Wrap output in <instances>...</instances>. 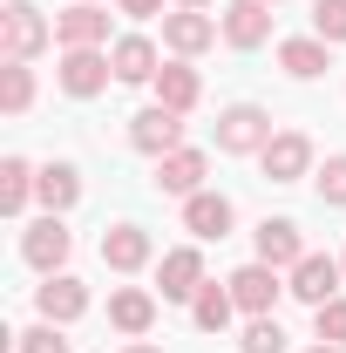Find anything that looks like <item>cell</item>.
Instances as JSON below:
<instances>
[{
    "label": "cell",
    "instance_id": "6da1fadb",
    "mask_svg": "<svg viewBox=\"0 0 346 353\" xmlns=\"http://www.w3.org/2000/svg\"><path fill=\"white\" fill-rule=\"evenodd\" d=\"M48 41H54V21L34 0H7L0 7V61H34Z\"/></svg>",
    "mask_w": 346,
    "mask_h": 353
},
{
    "label": "cell",
    "instance_id": "7a4b0ae2",
    "mask_svg": "<svg viewBox=\"0 0 346 353\" xmlns=\"http://www.w3.org/2000/svg\"><path fill=\"white\" fill-rule=\"evenodd\" d=\"M68 252H75V231H68V218H61V211H41V218L21 231V259L34 265L41 279H54V272L68 265Z\"/></svg>",
    "mask_w": 346,
    "mask_h": 353
},
{
    "label": "cell",
    "instance_id": "3957f363",
    "mask_svg": "<svg viewBox=\"0 0 346 353\" xmlns=\"http://www.w3.org/2000/svg\"><path fill=\"white\" fill-rule=\"evenodd\" d=\"M272 116H265L258 102H231V109H217V150L224 157H258L265 143H272Z\"/></svg>",
    "mask_w": 346,
    "mask_h": 353
},
{
    "label": "cell",
    "instance_id": "277c9868",
    "mask_svg": "<svg viewBox=\"0 0 346 353\" xmlns=\"http://www.w3.org/2000/svg\"><path fill=\"white\" fill-rule=\"evenodd\" d=\"M54 82L68 88L75 102H88V95H102V88L116 82V61H109L102 48H61V61H54Z\"/></svg>",
    "mask_w": 346,
    "mask_h": 353
},
{
    "label": "cell",
    "instance_id": "5b68a950",
    "mask_svg": "<svg viewBox=\"0 0 346 353\" xmlns=\"http://www.w3.org/2000/svg\"><path fill=\"white\" fill-rule=\"evenodd\" d=\"M130 150H143V157H170V150H183V116L163 109V102L136 109V116H130Z\"/></svg>",
    "mask_w": 346,
    "mask_h": 353
},
{
    "label": "cell",
    "instance_id": "8992f818",
    "mask_svg": "<svg viewBox=\"0 0 346 353\" xmlns=\"http://www.w3.org/2000/svg\"><path fill=\"white\" fill-rule=\"evenodd\" d=\"M258 170L272 176V183H299V176H312V136H305V130H278L258 150Z\"/></svg>",
    "mask_w": 346,
    "mask_h": 353
},
{
    "label": "cell",
    "instance_id": "52a82bcc",
    "mask_svg": "<svg viewBox=\"0 0 346 353\" xmlns=\"http://www.w3.org/2000/svg\"><path fill=\"white\" fill-rule=\"evenodd\" d=\"M340 279H346L340 259L305 252V259L292 265V279H285V292H292V299H305V306H326V299H340Z\"/></svg>",
    "mask_w": 346,
    "mask_h": 353
},
{
    "label": "cell",
    "instance_id": "ba28073f",
    "mask_svg": "<svg viewBox=\"0 0 346 353\" xmlns=\"http://www.w3.org/2000/svg\"><path fill=\"white\" fill-rule=\"evenodd\" d=\"M109 41V7L102 0H75L54 14V48H102Z\"/></svg>",
    "mask_w": 346,
    "mask_h": 353
},
{
    "label": "cell",
    "instance_id": "9c48e42d",
    "mask_svg": "<svg viewBox=\"0 0 346 353\" xmlns=\"http://www.w3.org/2000/svg\"><path fill=\"white\" fill-rule=\"evenodd\" d=\"M224 285H231L238 312H252V319H258V312H272V306H278V292H285V285H278V265H265V259L238 265V272H231Z\"/></svg>",
    "mask_w": 346,
    "mask_h": 353
},
{
    "label": "cell",
    "instance_id": "30bf717a",
    "mask_svg": "<svg viewBox=\"0 0 346 353\" xmlns=\"http://www.w3.org/2000/svg\"><path fill=\"white\" fill-rule=\"evenodd\" d=\"M224 28H217L204 7H176V14H163V48H170L176 61H190V54H204V48L217 41Z\"/></svg>",
    "mask_w": 346,
    "mask_h": 353
},
{
    "label": "cell",
    "instance_id": "8fae6325",
    "mask_svg": "<svg viewBox=\"0 0 346 353\" xmlns=\"http://www.w3.org/2000/svg\"><path fill=\"white\" fill-rule=\"evenodd\" d=\"M34 312L41 319H54V326H75L88 312V285L75 279V272H54V279H41L34 285Z\"/></svg>",
    "mask_w": 346,
    "mask_h": 353
},
{
    "label": "cell",
    "instance_id": "7c38bea8",
    "mask_svg": "<svg viewBox=\"0 0 346 353\" xmlns=\"http://www.w3.org/2000/svg\"><path fill=\"white\" fill-rule=\"evenodd\" d=\"M156 285H163V299L190 306V299L204 292V252H197V245H176V252H163V265H156Z\"/></svg>",
    "mask_w": 346,
    "mask_h": 353
},
{
    "label": "cell",
    "instance_id": "4fadbf2b",
    "mask_svg": "<svg viewBox=\"0 0 346 353\" xmlns=\"http://www.w3.org/2000/svg\"><path fill=\"white\" fill-rule=\"evenodd\" d=\"M217 28H224L231 48H265L272 41V7L265 0H231V7H217Z\"/></svg>",
    "mask_w": 346,
    "mask_h": 353
},
{
    "label": "cell",
    "instance_id": "5bb4252c",
    "mask_svg": "<svg viewBox=\"0 0 346 353\" xmlns=\"http://www.w3.org/2000/svg\"><path fill=\"white\" fill-rule=\"evenodd\" d=\"M204 170H211V157L183 143L170 157H156V190H163V197H197V190H204Z\"/></svg>",
    "mask_w": 346,
    "mask_h": 353
},
{
    "label": "cell",
    "instance_id": "9a60e30c",
    "mask_svg": "<svg viewBox=\"0 0 346 353\" xmlns=\"http://www.w3.org/2000/svg\"><path fill=\"white\" fill-rule=\"evenodd\" d=\"M231 224H238V204H231L224 190L183 197V231H190V238H231Z\"/></svg>",
    "mask_w": 346,
    "mask_h": 353
},
{
    "label": "cell",
    "instance_id": "2e32d148",
    "mask_svg": "<svg viewBox=\"0 0 346 353\" xmlns=\"http://www.w3.org/2000/svg\"><path fill=\"white\" fill-rule=\"evenodd\" d=\"M150 259H156V245H150L143 224H109V231H102V265H109V272H143Z\"/></svg>",
    "mask_w": 346,
    "mask_h": 353
},
{
    "label": "cell",
    "instance_id": "e0dca14e",
    "mask_svg": "<svg viewBox=\"0 0 346 353\" xmlns=\"http://www.w3.org/2000/svg\"><path fill=\"white\" fill-rule=\"evenodd\" d=\"M109 326L130 333V340H143V333L156 326V292H143V285H116V292H109Z\"/></svg>",
    "mask_w": 346,
    "mask_h": 353
},
{
    "label": "cell",
    "instance_id": "ac0fdd59",
    "mask_svg": "<svg viewBox=\"0 0 346 353\" xmlns=\"http://www.w3.org/2000/svg\"><path fill=\"white\" fill-rule=\"evenodd\" d=\"M109 61H116V82H156V68H163V54H156V41L150 34H123V41L109 48Z\"/></svg>",
    "mask_w": 346,
    "mask_h": 353
},
{
    "label": "cell",
    "instance_id": "d6986e66",
    "mask_svg": "<svg viewBox=\"0 0 346 353\" xmlns=\"http://www.w3.org/2000/svg\"><path fill=\"white\" fill-rule=\"evenodd\" d=\"M252 238H258V259L278 265V272H292V265L305 259V238H299V224H292V218H265Z\"/></svg>",
    "mask_w": 346,
    "mask_h": 353
},
{
    "label": "cell",
    "instance_id": "ffe728a7",
    "mask_svg": "<svg viewBox=\"0 0 346 353\" xmlns=\"http://www.w3.org/2000/svg\"><path fill=\"white\" fill-rule=\"evenodd\" d=\"M34 197H41L48 211H75L82 204V170L75 163H41L34 170Z\"/></svg>",
    "mask_w": 346,
    "mask_h": 353
},
{
    "label": "cell",
    "instance_id": "44dd1931",
    "mask_svg": "<svg viewBox=\"0 0 346 353\" xmlns=\"http://www.w3.org/2000/svg\"><path fill=\"white\" fill-rule=\"evenodd\" d=\"M197 95H204V82H197V68H190V61H163V68H156V102H163V109L190 116V109H197Z\"/></svg>",
    "mask_w": 346,
    "mask_h": 353
},
{
    "label": "cell",
    "instance_id": "7402d4cb",
    "mask_svg": "<svg viewBox=\"0 0 346 353\" xmlns=\"http://www.w3.org/2000/svg\"><path fill=\"white\" fill-rule=\"evenodd\" d=\"M326 48H333V41H319V34L278 41V68H285L292 82H312V75H326V68H333V61H326Z\"/></svg>",
    "mask_w": 346,
    "mask_h": 353
},
{
    "label": "cell",
    "instance_id": "603a6c76",
    "mask_svg": "<svg viewBox=\"0 0 346 353\" xmlns=\"http://www.w3.org/2000/svg\"><path fill=\"white\" fill-rule=\"evenodd\" d=\"M231 312H238L231 285H211V279H204V292L190 299V319H197V333H224V326H231Z\"/></svg>",
    "mask_w": 346,
    "mask_h": 353
},
{
    "label": "cell",
    "instance_id": "cb8c5ba5",
    "mask_svg": "<svg viewBox=\"0 0 346 353\" xmlns=\"http://www.w3.org/2000/svg\"><path fill=\"white\" fill-rule=\"evenodd\" d=\"M28 197H34V163H28V157H7V163H0V211L21 218Z\"/></svg>",
    "mask_w": 346,
    "mask_h": 353
},
{
    "label": "cell",
    "instance_id": "d4e9b609",
    "mask_svg": "<svg viewBox=\"0 0 346 353\" xmlns=\"http://www.w3.org/2000/svg\"><path fill=\"white\" fill-rule=\"evenodd\" d=\"M0 109L7 116H28L34 109V68L28 61H0Z\"/></svg>",
    "mask_w": 346,
    "mask_h": 353
},
{
    "label": "cell",
    "instance_id": "484cf974",
    "mask_svg": "<svg viewBox=\"0 0 346 353\" xmlns=\"http://www.w3.org/2000/svg\"><path fill=\"white\" fill-rule=\"evenodd\" d=\"M238 353H285V326H278L272 312H258V319L245 326V340H238Z\"/></svg>",
    "mask_w": 346,
    "mask_h": 353
},
{
    "label": "cell",
    "instance_id": "4316f807",
    "mask_svg": "<svg viewBox=\"0 0 346 353\" xmlns=\"http://www.w3.org/2000/svg\"><path fill=\"white\" fill-rule=\"evenodd\" d=\"M312 190H319V204H340L346 211V157H326V163L312 170Z\"/></svg>",
    "mask_w": 346,
    "mask_h": 353
},
{
    "label": "cell",
    "instance_id": "83f0119b",
    "mask_svg": "<svg viewBox=\"0 0 346 353\" xmlns=\"http://www.w3.org/2000/svg\"><path fill=\"white\" fill-rule=\"evenodd\" d=\"M14 347H21V353H68V333H61L54 319H41V326H28V333H14Z\"/></svg>",
    "mask_w": 346,
    "mask_h": 353
},
{
    "label": "cell",
    "instance_id": "f1b7e54d",
    "mask_svg": "<svg viewBox=\"0 0 346 353\" xmlns=\"http://www.w3.org/2000/svg\"><path fill=\"white\" fill-rule=\"evenodd\" d=\"M312 34L319 41H346V0H312Z\"/></svg>",
    "mask_w": 346,
    "mask_h": 353
},
{
    "label": "cell",
    "instance_id": "f546056e",
    "mask_svg": "<svg viewBox=\"0 0 346 353\" xmlns=\"http://www.w3.org/2000/svg\"><path fill=\"white\" fill-rule=\"evenodd\" d=\"M312 326H319V340H326V347H346V299L312 306Z\"/></svg>",
    "mask_w": 346,
    "mask_h": 353
},
{
    "label": "cell",
    "instance_id": "4dcf8cb0",
    "mask_svg": "<svg viewBox=\"0 0 346 353\" xmlns=\"http://www.w3.org/2000/svg\"><path fill=\"white\" fill-rule=\"evenodd\" d=\"M116 7H123L130 21H156V14H163V0H116Z\"/></svg>",
    "mask_w": 346,
    "mask_h": 353
},
{
    "label": "cell",
    "instance_id": "1f68e13d",
    "mask_svg": "<svg viewBox=\"0 0 346 353\" xmlns=\"http://www.w3.org/2000/svg\"><path fill=\"white\" fill-rule=\"evenodd\" d=\"M123 353H163V347H150V340H130V347H123Z\"/></svg>",
    "mask_w": 346,
    "mask_h": 353
},
{
    "label": "cell",
    "instance_id": "d6a6232c",
    "mask_svg": "<svg viewBox=\"0 0 346 353\" xmlns=\"http://www.w3.org/2000/svg\"><path fill=\"white\" fill-rule=\"evenodd\" d=\"M305 353H346V347H326V340H319V347H305Z\"/></svg>",
    "mask_w": 346,
    "mask_h": 353
},
{
    "label": "cell",
    "instance_id": "836d02e7",
    "mask_svg": "<svg viewBox=\"0 0 346 353\" xmlns=\"http://www.w3.org/2000/svg\"><path fill=\"white\" fill-rule=\"evenodd\" d=\"M176 7H211V0H176Z\"/></svg>",
    "mask_w": 346,
    "mask_h": 353
},
{
    "label": "cell",
    "instance_id": "e575fe53",
    "mask_svg": "<svg viewBox=\"0 0 346 353\" xmlns=\"http://www.w3.org/2000/svg\"><path fill=\"white\" fill-rule=\"evenodd\" d=\"M265 7H278V0H265Z\"/></svg>",
    "mask_w": 346,
    "mask_h": 353
},
{
    "label": "cell",
    "instance_id": "d590c367",
    "mask_svg": "<svg viewBox=\"0 0 346 353\" xmlns=\"http://www.w3.org/2000/svg\"><path fill=\"white\" fill-rule=\"evenodd\" d=\"M340 265H346V259H340Z\"/></svg>",
    "mask_w": 346,
    "mask_h": 353
}]
</instances>
